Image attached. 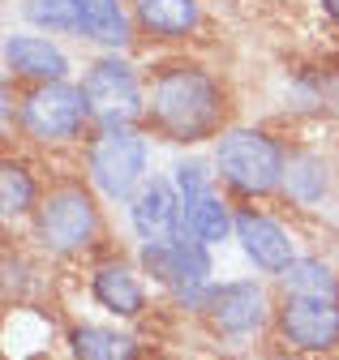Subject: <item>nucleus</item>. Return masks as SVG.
Segmentation results:
<instances>
[{
	"mask_svg": "<svg viewBox=\"0 0 339 360\" xmlns=\"http://www.w3.org/2000/svg\"><path fill=\"white\" fill-rule=\"evenodd\" d=\"M228 95L224 82L193 65V60H167L146 82V120L159 138L177 146H198L224 133Z\"/></svg>",
	"mask_w": 339,
	"mask_h": 360,
	"instance_id": "nucleus-1",
	"label": "nucleus"
},
{
	"mask_svg": "<svg viewBox=\"0 0 339 360\" xmlns=\"http://www.w3.org/2000/svg\"><path fill=\"white\" fill-rule=\"evenodd\" d=\"M210 167L236 198H271L283 189L288 146L258 124H232L215 138Z\"/></svg>",
	"mask_w": 339,
	"mask_h": 360,
	"instance_id": "nucleus-2",
	"label": "nucleus"
},
{
	"mask_svg": "<svg viewBox=\"0 0 339 360\" xmlns=\"http://www.w3.org/2000/svg\"><path fill=\"white\" fill-rule=\"evenodd\" d=\"M151 172V142L138 124H103L87 138V180L103 202L124 206Z\"/></svg>",
	"mask_w": 339,
	"mask_h": 360,
	"instance_id": "nucleus-3",
	"label": "nucleus"
},
{
	"mask_svg": "<svg viewBox=\"0 0 339 360\" xmlns=\"http://www.w3.org/2000/svg\"><path fill=\"white\" fill-rule=\"evenodd\" d=\"M30 232H34L39 249L52 257H73L82 249H91L103 232L95 189H82L77 180L52 185L44 193V202H39V210L30 214Z\"/></svg>",
	"mask_w": 339,
	"mask_h": 360,
	"instance_id": "nucleus-4",
	"label": "nucleus"
},
{
	"mask_svg": "<svg viewBox=\"0 0 339 360\" xmlns=\"http://www.w3.org/2000/svg\"><path fill=\"white\" fill-rule=\"evenodd\" d=\"M91 124H95V112L82 82H39L18 99V129L34 146L82 142Z\"/></svg>",
	"mask_w": 339,
	"mask_h": 360,
	"instance_id": "nucleus-5",
	"label": "nucleus"
},
{
	"mask_svg": "<svg viewBox=\"0 0 339 360\" xmlns=\"http://www.w3.org/2000/svg\"><path fill=\"white\" fill-rule=\"evenodd\" d=\"M138 266H142V275H151V283H159L181 309L202 313L215 262H210V245H202L189 228H181L167 240L138 245Z\"/></svg>",
	"mask_w": 339,
	"mask_h": 360,
	"instance_id": "nucleus-6",
	"label": "nucleus"
},
{
	"mask_svg": "<svg viewBox=\"0 0 339 360\" xmlns=\"http://www.w3.org/2000/svg\"><path fill=\"white\" fill-rule=\"evenodd\" d=\"M82 90L91 99L95 129L146 120V82H142L138 65L124 60L120 52H103L99 60H91L87 73H82Z\"/></svg>",
	"mask_w": 339,
	"mask_h": 360,
	"instance_id": "nucleus-7",
	"label": "nucleus"
},
{
	"mask_svg": "<svg viewBox=\"0 0 339 360\" xmlns=\"http://www.w3.org/2000/svg\"><path fill=\"white\" fill-rule=\"evenodd\" d=\"M202 318L219 339H249L275 318V309L258 279H224V283H210L202 300Z\"/></svg>",
	"mask_w": 339,
	"mask_h": 360,
	"instance_id": "nucleus-8",
	"label": "nucleus"
},
{
	"mask_svg": "<svg viewBox=\"0 0 339 360\" xmlns=\"http://www.w3.org/2000/svg\"><path fill=\"white\" fill-rule=\"evenodd\" d=\"M279 339L301 356H326L339 347V296H279Z\"/></svg>",
	"mask_w": 339,
	"mask_h": 360,
	"instance_id": "nucleus-9",
	"label": "nucleus"
},
{
	"mask_svg": "<svg viewBox=\"0 0 339 360\" xmlns=\"http://www.w3.org/2000/svg\"><path fill=\"white\" fill-rule=\"evenodd\" d=\"M232 240L241 245L245 262L258 270V275H271V279H279L283 270L301 257V253H296L292 232L283 228L275 214H267L258 206H236V236Z\"/></svg>",
	"mask_w": 339,
	"mask_h": 360,
	"instance_id": "nucleus-10",
	"label": "nucleus"
},
{
	"mask_svg": "<svg viewBox=\"0 0 339 360\" xmlns=\"http://www.w3.org/2000/svg\"><path fill=\"white\" fill-rule=\"evenodd\" d=\"M129 210V228L138 236V245H151V240H167L185 228V206H181V193L172 185V176H151L146 185L124 202Z\"/></svg>",
	"mask_w": 339,
	"mask_h": 360,
	"instance_id": "nucleus-11",
	"label": "nucleus"
},
{
	"mask_svg": "<svg viewBox=\"0 0 339 360\" xmlns=\"http://www.w3.org/2000/svg\"><path fill=\"white\" fill-rule=\"evenodd\" d=\"M91 296L103 313L120 322H134L146 313L151 296H146V283H142V266L124 262V257H108L91 270Z\"/></svg>",
	"mask_w": 339,
	"mask_h": 360,
	"instance_id": "nucleus-12",
	"label": "nucleus"
},
{
	"mask_svg": "<svg viewBox=\"0 0 339 360\" xmlns=\"http://www.w3.org/2000/svg\"><path fill=\"white\" fill-rule=\"evenodd\" d=\"M5 69L13 77L26 82H69L73 65L60 52V43H52L48 34H9L5 39Z\"/></svg>",
	"mask_w": 339,
	"mask_h": 360,
	"instance_id": "nucleus-13",
	"label": "nucleus"
},
{
	"mask_svg": "<svg viewBox=\"0 0 339 360\" xmlns=\"http://www.w3.org/2000/svg\"><path fill=\"white\" fill-rule=\"evenodd\" d=\"M202 0H134V26L159 43H185L202 30Z\"/></svg>",
	"mask_w": 339,
	"mask_h": 360,
	"instance_id": "nucleus-14",
	"label": "nucleus"
},
{
	"mask_svg": "<svg viewBox=\"0 0 339 360\" xmlns=\"http://www.w3.org/2000/svg\"><path fill=\"white\" fill-rule=\"evenodd\" d=\"M331 185H335V176H331V163L318 155V150H288V167H283V198L292 206H301V210H314L331 198Z\"/></svg>",
	"mask_w": 339,
	"mask_h": 360,
	"instance_id": "nucleus-15",
	"label": "nucleus"
},
{
	"mask_svg": "<svg viewBox=\"0 0 339 360\" xmlns=\"http://www.w3.org/2000/svg\"><path fill=\"white\" fill-rule=\"evenodd\" d=\"M82 18V39H91L103 52H124L134 43V18L124 0H73Z\"/></svg>",
	"mask_w": 339,
	"mask_h": 360,
	"instance_id": "nucleus-16",
	"label": "nucleus"
},
{
	"mask_svg": "<svg viewBox=\"0 0 339 360\" xmlns=\"http://www.w3.org/2000/svg\"><path fill=\"white\" fill-rule=\"evenodd\" d=\"M185 228H189L202 245L219 249L224 240L236 236V206H232L219 189H206L202 198H193V202L185 206Z\"/></svg>",
	"mask_w": 339,
	"mask_h": 360,
	"instance_id": "nucleus-17",
	"label": "nucleus"
},
{
	"mask_svg": "<svg viewBox=\"0 0 339 360\" xmlns=\"http://www.w3.org/2000/svg\"><path fill=\"white\" fill-rule=\"evenodd\" d=\"M69 352L73 360H138L142 343L129 330H116V326H73L69 330Z\"/></svg>",
	"mask_w": 339,
	"mask_h": 360,
	"instance_id": "nucleus-18",
	"label": "nucleus"
},
{
	"mask_svg": "<svg viewBox=\"0 0 339 360\" xmlns=\"http://www.w3.org/2000/svg\"><path fill=\"white\" fill-rule=\"evenodd\" d=\"M39 202H44V189H39L34 172L18 159H5V167H0V214L26 219L39 210Z\"/></svg>",
	"mask_w": 339,
	"mask_h": 360,
	"instance_id": "nucleus-19",
	"label": "nucleus"
},
{
	"mask_svg": "<svg viewBox=\"0 0 339 360\" xmlns=\"http://www.w3.org/2000/svg\"><path fill=\"white\" fill-rule=\"evenodd\" d=\"M279 296H339V275L322 257H296L279 275Z\"/></svg>",
	"mask_w": 339,
	"mask_h": 360,
	"instance_id": "nucleus-20",
	"label": "nucleus"
},
{
	"mask_svg": "<svg viewBox=\"0 0 339 360\" xmlns=\"http://www.w3.org/2000/svg\"><path fill=\"white\" fill-rule=\"evenodd\" d=\"M22 18L44 34H77L82 39V18H77L73 0H22Z\"/></svg>",
	"mask_w": 339,
	"mask_h": 360,
	"instance_id": "nucleus-21",
	"label": "nucleus"
},
{
	"mask_svg": "<svg viewBox=\"0 0 339 360\" xmlns=\"http://www.w3.org/2000/svg\"><path fill=\"white\" fill-rule=\"evenodd\" d=\"M172 185L181 193V206H189L193 198H202L206 189H215V172H210L202 159H177L172 163Z\"/></svg>",
	"mask_w": 339,
	"mask_h": 360,
	"instance_id": "nucleus-22",
	"label": "nucleus"
},
{
	"mask_svg": "<svg viewBox=\"0 0 339 360\" xmlns=\"http://www.w3.org/2000/svg\"><path fill=\"white\" fill-rule=\"evenodd\" d=\"M322 9H326V18L339 26V0H322Z\"/></svg>",
	"mask_w": 339,
	"mask_h": 360,
	"instance_id": "nucleus-23",
	"label": "nucleus"
}]
</instances>
